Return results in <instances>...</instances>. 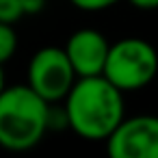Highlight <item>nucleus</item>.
I'll list each match as a JSON object with an SVG mask.
<instances>
[{"mask_svg":"<svg viewBox=\"0 0 158 158\" xmlns=\"http://www.w3.org/2000/svg\"><path fill=\"white\" fill-rule=\"evenodd\" d=\"M123 91L108 78L80 76L63 98L67 128L87 141H106L126 117Z\"/></svg>","mask_w":158,"mask_h":158,"instance_id":"1","label":"nucleus"},{"mask_svg":"<svg viewBox=\"0 0 158 158\" xmlns=\"http://www.w3.org/2000/svg\"><path fill=\"white\" fill-rule=\"evenodd\" d=\"M48 102L28 85H11L0 91V147L28 152L48 132Z\"/></svg>","mask_w":158,"mask_h":158,"instance_id":"2","label":"nucleus"},{"mask_svg":"<svg viewBox=\"0 0 158 158\" xmlns=\"http://www.w3.org/2000/svg\"><path fill=\"white\" fill-rule=\"evenodd\" d=\"M158 74V52L141 37H123L108 48L102 76L119 91L130 93L145 89Z\"/></svg>","mask_w":158,"mask_h":158,"instance_id":"3","label":"nucleus"},{"mask_svg":"<svg viewBox=\"0 0 158 158\" xmlns=\"http://www.w3.org/2000/svg\"><path fill=\"white\" fill-rule=\"evenodd\" d=\"M76 78L78 76L63 48H56V46L39 48L28 61L26 85L37 95H41L48 104L63 102V98L76 82Z\"/></svg>","mask_w":158,"mask_h":158,"instance_id":"4","label":"nucleus"},{"mask_svg":"<svg viewBox=\"0 0 158 158\" xmlns=\"http://www.w3.org/2000/svg\"><path fill=\"white\" fill-rule=\"evenodd\" d=\"M113 158H158V115L123 117L106 139Z\"/></svg>","mask_w":158,"mask_h":158,"instance_id":"5","label":"nucleus"},{"mask_svg":"<svg viewBox=\"0 0 158 158\" xmlns=\"http://www.w3.org/2000/svg\"><path fill=\"white\" fill-rule=\"evenodd\" d=\"M108 39L95 28H78L63 46L76 76H100L108 56Z\"/></svg>","mask_w":158,"mask_h":158,"instance_id":"6","label":"nucleus"},{"mask_svg":"<svg viewBox=\"0 0 158 158\" xmlns=\"http://www.w3.org/2000/svg\"><path fill=\"white\" fill-rule=\"evenodd\" d=\"M15 50H18V35H15L13 24L0 22V65L9 63Z\"/></svg>","mask_w":158,"mask_h":158,"instance_id":"7","label":"nucleus"},{"mask_svg":"<svg viewBox=\"0 0 158 158\" xmlns=\"http://www.w3.org/2000/svg\"><path fill=\"white\" fill-rule=\"evenodd\" d=\"M22 18H24V9L20 0H0V22L15 26Z\"/></svg>","mask_w":158,"mask_h":158,"instance_id":"8","label":"nucleus"},{"mask_svg":"<svg viewBox=\"0 0 158 158\" xmlns=\"http://www.w3.org/2000/svg\"><path fill=\"white\" fill-rule=\"evenodd\" d=\"M121 0H69V5L80 9V11H87V13H98V11H106L110 7H115Z\"/></svg>","mask_w":158,"mask_h":158,"instance_id":"9","label":"nucleus"},{"mask_svg":"<svg viewBox=\"0 0 158 158\" xmlns=\"http://www.w3.org/2000/svg\"><path fill=\"white\" fill-rule=\"evenodd\" d=\"M20 2L24 9V15H35L39 11H44V7H46V0H20Z\"/></svg>","mask_w":158,"mask_h":158,"instance_id":"10","label":"nucleus"},{"mask_svg":"<svg viewBox=\"0 0 158 158\" xmlns=\"http://www.w3.org/2000/svg\"><path fill=\"white\" fill-rule=\"evenodd\" d=\"M126 2L139 11H156L158 9V0H126Z\"/></svg>","mask_w":158,"mask_h":158,"instance_id":"11","label":"nucleus"},{"mask_svg":"<svg viewBox=\"0 0 158 158\" xmlns=\"http://www.w3.org/2000/svg\"><path fill=\"white\" fill-rule=\"evenodd\" d=\"M5 85H7L5 82V72H2V65H0V91L5 89Z\"/></svg>","mask_w":158,"mask_h":158,"instance_id":"12","label":"nucleus"}]
</instances>
